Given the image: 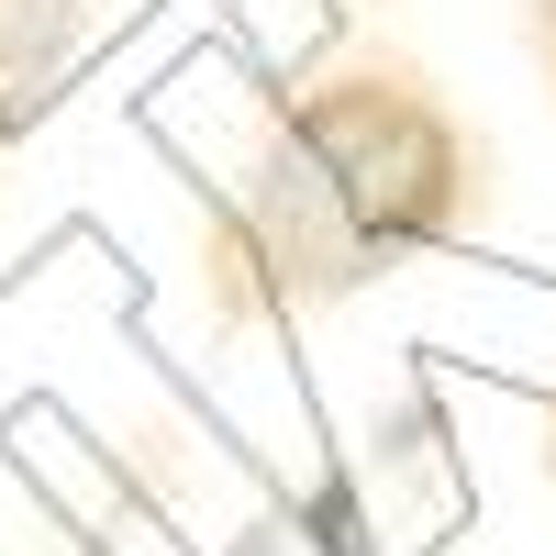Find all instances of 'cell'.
<instances>
[{
    "mask_svg": "<svg viewBox=\"0 0 556 556\" xmlns=\"http://www.w3.org/2000/svg\"><path fill=\"white\" fill-rule=\"evenodd\" d=\"M468 212H479V134L434 101L424 67L356 56L312 78L301 101H278V134L235 201V256H245L235 278H256L278 312L345 301L401 256L445 245Z\"/></svg>",
    "mask_w": 556,
    "mask_h": 556,
    "instance_id": "6da1fadb",
    "label": "cell"
}]
</instances>
